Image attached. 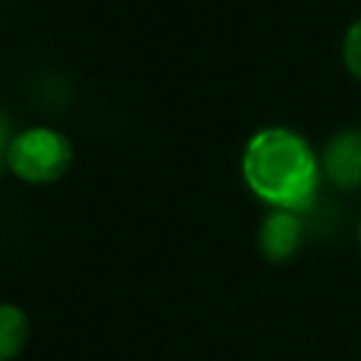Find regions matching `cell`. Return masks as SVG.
<instances>
[{
  "label": "cell",
  "instance_id": "5",
  "mask_svg": "<svg viewBox=\"0 0 361 361\" xmlns=\"http://www.w3.org/2000/svg\"><path fill=\"white\" fill-rule=\"evenodd\" d=\"M25 333H28L25 313L17 310L14 305H3L0 307V358L3 361H11L23 350Z\"/></svg>",
  "mask_w": 361,
  "mask_h": 361
},
{
  "label": "cell",
  "instance_id": "4",
  "mask_svg": "<svg viewBox=\"0 0 361 361\" xmlns=\"http://www.w3.org/2000/svg\"><path fill=\"white\" fill-rule=\"evenodd\" d=\"M302 243V220L299 212L274 209L259 226V251L271 262L288 259Z\"/></svg>",
  "mask_w": 361,
  "mask_h": 361
},
{
  "label": "cell",
  "instance_id": "2",
  "mask_svg": "<svg viewBox=\"0 0 361 361\" xmlns=\"http://www.w3.org/2000/svg\"><path fill=\"white\" fill-rule=\"evenodd\" d=\"M3 155L6 164L14 169V175H20L23 180L42 183L59 178L68 169L73 158V147L68 135L54 127H25L11 138Z\"/></svg>",
  "mask_w": 361,
  "mask_h": 361
},
{
  "label": "cell",
  "instance_id": "6",
  "mask_svg": "<svg viewBox=\"0 0 361 361\" xmlns=\"http://www.w3.org/2000/svg\"><path fill=\"white\" fill-rule=\"evenodd\" d=\"M341 54H344L347 68L361 79V17L347 28V34H344V45H341Z\"/></svg>",
  "mask_w": 361,
  "mask_h": 361
},
{
  "label": "cell",
  "instance_id": "1",
  "mask_svg": "<svg viewBox=\"0 0 361 361\" xmlns=\"http://www.w3.org/2000/svg\"><path fill=\"white\" fill-rule=\"evenodd\" d=\"M245 183L274 209H305L319 189V158L290 127L257 130L243 152Z\"/></svg>",
  "mask_w": 361,
  "mask_h": 361
},
{
  "label": "cell",
  "instance_id": "3",
  "mask_svg": "<svg viewBox=\"0 0 361 361\" xmlns=\"http://www.w3.org/2000/svg\"><path fill=\"white\" fill-rule=\"evenodd\" d=\"M322 164L327 178L341 186V189H353L361 183V127H347L330 135L324 152H322Z\"/></svg>",
  "mask_w": 361,
  "mask_h": 361
},
{
  "label": "cell",
  "instance_id": "7",
  "mask_svg": "<svg viewBox=\"0 0 361 361\" xmlns=\"http://www.w3.org/2000/svg\"><path fill=\"white\" fill-rule=\"evenodd\" d=\"M358 243H361V223H358Z\"/></svg>",
  "mask_w": 361,
  "mask_h": 361
}]
</instances>
